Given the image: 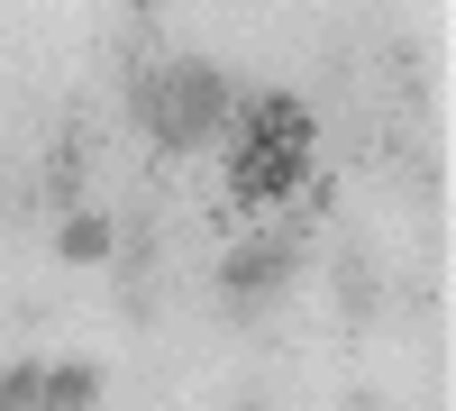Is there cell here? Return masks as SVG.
I'll return each instance as SVG.
<instances>
[{
    "instance_id": "cell-1",
    "label": "cell",
    "mask_w": 456,
    "mask_h": 411,
    "mask_svg": "<svg viewBox=\"0 0 456 411\" xmlns=\"http://www.w3.org/2000/svg\"><path fill=\"white\" fill-rule=\"evenodd\" d=\"M219 119H228V83H219V64H201V55L165 64V119H156V137H165V146H210Z\"/></svg>"
},
{
    "instance_id": "cell-2",
    "label": "cell",
    "mask_w": 456,
    "mask_h": 411,
    "mask_svg": "<svg viewBox=\"0 0 456 411\" xmlns=\"http://www.w3.org/2000/svg\"><path fill=\"white\" fill-rule=\"evenodd\" d=\"M292 256H301V238H265V247H247V256H228L219 284L238 292V302H256V292H274V284L292 275Z\"/></svg>"
},
{
    "instance_id": "cell-3",
    "label": "cell",
    "mask_w": 456,
    "mask_h": 411,
    "mask_svg": "<svg viewBox=\"0 0 456 411\" xmlns=\"http://www.w3.org/2000/svg\"><path fill=\"white\" fill-rule=\"evenodd\" d=\"M92 402H101V366L92 357H64L46 375V393H37V411H92Z\"/></svg>"
},
{
    "instance_id": "cell-4",
    "label": "cell",
    "mask_w": 456,
    "mask_h": 411,
    "mask_svg": "<svg viewBox=\"0 0 456 411\" xmlns=\"http://www.w3.org/2000/svg\"><path fill=\"white\" fill-rule=\"evenodd\" d=\"M73 137H83V128H55V156H46V201L55 210H73V193H83V146H73Z\"/></svg>"
},
{
    "instance_id": "cell-5",
    "label": "cell",
    "mask_w": 456,
    "mask_h": 411,
    "mask_svg": "<svg viewBox=\"0 0 456 411\" xmlns=\"http://www.w3.org/2000/svg\"><path fill=\"white\" fill-rule=\"evenodd\" d=\"M55 247L73 256V266H101V256H110V219H101V210H64Z\"/></svg>"
},
{
    "instance_id": "cell-6",
    "label": "cell",
    "mask_w": 456,
    "mask_h": 411,
    "mask_svg": "<svg viewBox=\"0 0 456 411\" xmlns=\"http://www.w3.org/2000/svg\"><path fill=\"white\" fill-rule=\"evenodd\" d=\"M46 393V366H0V411H37Z\"/></svg>"
},
{
    "instance_id": "cell-7",
    "label": "cell",
    "mask_w": 456,
    "mask_h": 411,
    "mask_svg": "<svg viewBox=\"0 0 456 411\" xmlns=\"http://www.w3.org/2000/svg\"><path fill=\"white\" fill-rule=\"evenodd\" d=\"M338 311H374V266H365V256H347V266H338Z\"/></svg>"
},
{
    "instance_id": "cell-8",
    "label": "cell",
    "mask_w": 456,
    "mask_h": 411,
    "mask_svg": "<svg viewBox=\"0 0 456 411\" xmlns=\"http://www.w3.org/2000/svg\"><path fill=\"white\" fill-rule=\"evenodd\" d=\"M347 411H384V402H374V393H347Z\"/></svg>"
}]
</instances>
